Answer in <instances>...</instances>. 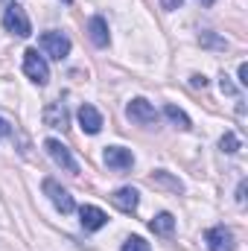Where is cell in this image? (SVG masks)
<instances>
[{
	"mask_svg": "<svg viewBox=\"0 0 248 251\" xmlns=\"http://www.w3.org/2000/svg\"><path fill=\"white\" fill-rule=\"evenodd\" d=\"M38 47L44 50V56L62 62V59H67V53H70V38L64 32H59V29H50V32H41Z\"/></svg>",
	"mask_w": 248,
	"mask_h": 251,
	"instance_id": "obj_1",
	"label": "cell"
},
{
	"mask_svg": "<svg viewBox=\"0 0 248 251\" xmlns=\"http://www.w3.org/2000/svg\"><path fill=\"white\" fill-rule=\"evenodd\" d=\"M3 26H6V32H12V35H18V38L32 35V24H29L26 12H24L18 3H12V6L3 12Z\"/></svg>",
	"mask_w": 248,
	"mask_h": 251,
	"instance_id": "obj_2",
	"label": "cell"
},
{
	"mask_svg": "<svg viewBox=\"0 0 248 251\" xmlns=\"http://www.w3.org/2000/svg\"><path fill=\"white\" fill-rule=\"evenodd\" d=\"M125 117H128L131 123H137V126H155L158 123V111H155V105L146 102L143 97H137V100H131V102L125 105Z\"/></svg>",
	"mask_w": 248,
	"mask_h": 251,
	"instance_id": "obj_3",
	"label": "cell"
},
{
	"mask_svg": "<svg viewBox=\"0 0 248 251\" xmlns=\"http://www.w3.org/2000/svg\"><path fill=\"white\" fill-rule=\"evenodd\" d=\"M24 73L29 76V82L47 85L50 67H47V62H44V56H38V50H26V53H24Z\"/></svg>",
	"mask_w": 248,
	"mask_h": 251,
	"instance_id": "obj_4",
	"label": "cell"
},
{
	"mask_svg": "<svg viewBox=\"0 0 248 251\" xmlns=\"http://www.w3.org/2000/svg\"><path fill=\"white\" fill-rule=\"evenodd\" d=\"M44 149H47V155L56 161V167H62L64 173H70V176H76V173H79V167H76V158L70 155V149L64 146L62 140L50 137V140H44Z\"/></svg>",
	"mask_w": 248,
	"mask_h": 251,
	"instance_id": "obj_5",
	"label": "cell"
},
{
	"mask_svg": "<svg viewBox=\"0 0 248 251\" xmlns=\"http://www.w3.org/2000/svg\"><path fill=\"white\" fill-rule=\"evenodd\" d=\"M44 193L50 196V201H53V207L59 210V213H73L76 210V201H73V196L67 193V190L59 184V181H53V178H44Z\"/></svg>",
	"mask_w": 248,
	"mask_h": 251,
	"instance_id": "obj_6",
	"label": "cell"
},
{
	"mask_svg": "<svg viewBox=\"0 0 248 251\" xmlns=\"http://www.w3.org/2000/svg\"><path fill=\"white\" fill-rule=\"evenodd\" d=\"M204 243H207L210 251H237V240H234V234H231L225 225L210 228V231L204 234Z\"/></svg>",
	"mask_w": 248,
	"mask_h": 251,
	"instance_id": "obj_7",
	"label": "cell"
},
{
	"mask_svg": "<svg viewBox=\"0 0 248 251\" xmlns=\"http://www.w3.org/2000/svg\"><path fill=\"white\" fill-rule=\"evenodd\" d=\"M105 164L114 170V173H125V170H131L134 167V155H131V149H123V146H105Z\"/></svg>",
	"mask_w": 248,
	"mask_h": 251,
	"instance_id": "obj_8",
	"label": "cell"
},
{
	"mask_svg": "<svg viewBox=\"0 0 248 251\" xmlns=\"http://www.w3.org/2000/svg\"><path fill=\"white\" fill-rule=\"evenodd\" d=\"M111 204H114L117 210H123V213H134L137 204H140V193L134 187H120V190H114Z\"/></svg>",
	"mask_w": 248,
	"mask_h": 251,
	"instance_id": "obj_9",
	"label": "cell"
},
{
	"mask_svg": "<svg viewBox=\"0 0 248 251\" xmlns=\"http://www.w3.org/2000/svg\"><path fill=\"white\" fill-rule=\"evenodd\" d=\"M79 222H82L85 231H99L108 222V216H105V210H99L94 204H85V207H79Z\"/></svg>",
	"mask_w": 248,
	"mask_h": 251,
	"instance_id": "obj_10",
	"label": "cell"
},
{
	"mask_svg": "<svg viewBox=\"0 0 248 251\" xmlns=\"http://www.w3.org/2000/svg\"><path fill=\"white\" fill-rule=\"evenodd\" d=\"M79 126H82V131L85 134H99L102 131V114L94 108V105H82L79 108Z\"/></svg>",
	"mask_w": 248,
	"mask_h": 251,
	"instance_id": "obj_11",
	"label": "cell"
},
{
	"mask_svg": "<svg viewBox=\"0 0 248 251\" xmlns=\"http://www.w3.org/2000/svg\"><path fill=\"white\" fill-rule=\"evenodd\" d=\"M44 123L50 126V128H67L70 123V114H67V108H64V102H47V108H44Z\"/></svg>",
	"mask_w": 248,
	"mask_h": 251,
	"instance_id": "obj_12",
	"label": "cell"
},
{
	"mask_svg": "<svg viewBox=\"0 0 248 251\" xmlns=\"http://www.w3.org/2000/svg\"><path fill=\"white\" fill-rule=\"evenodd\" d=\"M88 38L94 41V47H108L111 35H108V24H105L102 15H94V18L88 21Z\"/></svg>",
	"mask_w": 248,
	"mask_h": 251,
	"instance_id": "obj_13",
	"label": "cell"
},
{
	"mask_svg": "<svg viewBox=\"0 0 248 251\" xmlns=\"http://www.w3.org/2000/svg\"><path fill=\"white\" fill-rule=\"evenodd\" d=\"M149 228H152V234H158V237H170L173 231H175V216L173 213H158L152 222H149Z\"/></svg>",
	"mask_w": 248,
	"mask_h": 251,
	"instance_id": "obj_14",
	"label": "cell"
},
{
	"mask_svg": "<svg viewBox=\"0 0 248 251\" xmlns=\"http://www.w3.org/2000/svg\"><path fill=\"white\" fill-rule=\"evenodd\" d=\"M164 114H167V120H170L173 126H178V128H190V117H187L178 105H173V102L164 105Z\"/></svg>",
	"mask_w": 248,
	"mask_h": 251,
	"instance_id": "obj_15",
	"label": "cell"
},
{
	"mask_svg": "<svg viewBox=\"0 0 248 251\" xmlns=\"http://www.w3.org/2000/svg\"><path fill=\"white\" fill-rule=\"evenodd\" d=\"M152 184H164V187H170L173 193H181V190H184V184H181L178 178H170L164 170H158V173L152 176Z\"/></svg>",
	"mask_w": 248,
	"mask_h": 251,
	"instance_id": "obj_16",
	"label": "cell"
},
{
	"mask_svg": "<svg viewBox=\"0 0 248 251\" xmlns=\"http://www.w3.org/2000/svg\"><path fill=\"white\" fill-rule=\"evenodd\" d=\"M219 149H222V152H228V155L240 152V137H237L234 131H225V134H222V140H219Z\"/></svg>",
	"mask_w": 248,
	"mask_h": 251,
	"instance_id": "obj_17",
	"label": "cell"
},
{
	"mask_svg": "<svg viewBox=\"0 0 248 251\" xmlns=\"http://www.w3.org/2000/svg\"><path fill=\"white\" fill-rule=\"evenodd\" d=\"M123 251H149V243L143 237H128L123 243Z\"/></svg>",
	"mask_w": 248,
	"mask_h": 251,
	"instance_id": "obj_18",
	"label": "cell"
},
{
	"mask_svg": "<svg viewBox=\"0 0 248 251\" xmlns=\"http://www.w3.org/2000/svg\"><path fill=\"white\" fill-rule=\"evenodd\" d=\"M201 44H207V47H225V41L222 38H216V35H210V32H201V38H198Z\"/></svg>",
	"mask_w": 248,
	"mask_h": 251,
	"instance_id": "obj_19",
	"label": "cell"
},
{
	"mask_svg": "<svg viewBox=\"0 0 248 251\" xmlns=\"http://www.w3.org/2000/svg\"><path fill=\"white\" fill-rule=\"evenodd\" d=\"M219 88H222V94H237V88L228 82V76H222V82H219Z\"/></svg>",
	"mask_w": 248,
	"mask_h": 251,
	"instance_id": "obj_20",
	"label": "cell"
},
{
	"mask_svg": "<svg viewBox=\"0 0 248 251\" xmlns=\"http://www.w3.org/2000/svg\"><path fill=\"white\" fill-rule=\"evenodd\" d=\"M181 3H184V0H161V6L170 9V12H173V9H181Z\"/></svg>",
	"mask_w": 248,
	"mask_h": 251,
	"instance_id": "obj_21",
	"label": "cell"
},
{
	"mask_svg": "<svg viewBox=\"0 0 248 251\" xmlns=\"http://www.w3.org/2000/svg\"><path fill=\"white\" fill-rule=\"evenodd\" d=\"M190 85H193V88H204V85H207V79H204V76H198V73H196V76H193V79H190Z\"/></svg>",
	"mask_w": 248,
	"mask_h": 251,
	"instance_id": "obj_22",
	"label": "cell"
},
{
	"mask_svg": "<svg viewBox=\"0 0 248 251\" xmlns=\"http://www.w3.org/2000/svg\"><path fill=\"white\" fill-rule=\"evenodd\" d=\"M240 85H248V64H240Z\"/></svg>",
	"mask_w": 248,
	"mask_h": 251,
	"instance_id": "obj_23",
	"label": "cell"
},
{
	"mask_svg": "<svg viewBox=\"0 0 248 251\" xmlns=\"http://www.w3.org/2000/svg\"><path fill=\"white\" fill-rule=\"evenodd\" d=\"M6 134H12V126H9L6 120H3V117H0V140H3Z\"/></svg>",
	"mask_w": 248,
	"mask_h": 251,
	"instance_id": "obj_24",
	"label": "cell"
},
{
	"mask_svg": "<svg viewBox=\"0 0 248 251\" xmlns=\"http://www.w3.org/2000/svg\"><path fill=\"white\" fill-rule=\"evenodd\" d=\"M237 201L246 204V181H240V190H237Z\"/></svg>",
	"mask_w": 248,
	"mask_h": 251,
	"instance_id": "obj_25",
	"label": "cell"
},
{
	"mask_svg": "<svg viewBox=\"0 0 248 251\" xmlns=\"http://www.w3.org/2000/svg\"><path fill=\"white\" fill-rule=\"evenodd\" d=\"M198 3H201V6H213L216 0H198Z\"/></svg>",
	"mask_w": 248,
	"mask_h": 251,
	"instance_id": "obj_26",
	"label": "cell"
},
{
	"mask_svg": "<svg viewBox=\"0 0 248 251\" xmlns=\"http://www.w3.org/2000/svg\"><path fill=\"white\" fill-rule=\"evenodd\" d=\"M64 3H70V0H64Z\"/></svg>",
	"mask_w": 248,
	"mask_h": 251,
	"instance_id": "obj_27",
	"label": "cell"
}]
</instances>
